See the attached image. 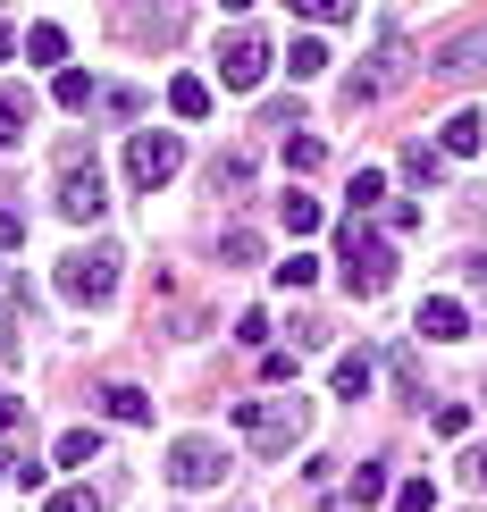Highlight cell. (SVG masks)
<instances>
[{
	"instance_id": "277c9868",
	"label": "cell",
	"mask_w": 487,
	"mask_h": 512,
	"mask_svg": "<svg viewBox=\"0 0 487 512\" xmlns=\"http://www.w3.org/2000/svg\"><path fill=\"white\" fill-rule=\"evenodd\" d=\"M101 210H110V185H101V160L84 152V143H68V152H59V219L93 227Z\"/></svg>"
},
{
	"instance_id": "d6986e66",
	"label": "cell",
	"mask_w": 487,
	"mask_h": 512,
	"mask_svg": "<svg viewBox=\"0 0 487 512\" xmlns=\"http://www.w3.org/2000/svg\"><path fill=\"white\" fill-rule=\"evenodd\" d=\"M168 110H177V118H202V110H210V84H202V76H177V84H168Z\"/></svg>"
},
{
	"instance_id": "4fadbf2b",
	"label": "cell",
	"mask_w": 487,
	"mask_h": 512,
	"mask_svg": "<svg viewBox=\"0 0 487 512\" xmlns=\"http://www.w3.org/2000/svg\"><path fill=\"white\" fill-rule=\"evenodd\" d=\"M286 68H294V84L328 76V42H320V34H294V42H286Z\"/></svg>"
},
{
	"instance_id": "8992f818",
	"label": "cell",
	"mask_w": 487,
	"mask_h": 512,
	"mask_svg": "<svg viewBox=\"0 0 487 512\" xmlns=\"http://www.w3.org/2000/svg\"><path fill=\"white\" fill-rule=\"evenodd\" d=\"M177 168H185V143H177V135H160V126H143V135L126 143V185H135V194H160Z\"/></svg>"
},
{
	"instance_id": "52a82bcc",
	"label": "cell",
	"mask_w": 487,
	"mask_h": 512,
	"mask_svg": "<svg viewBox=\"0 0 487 512\" xmlns=\"http://www.w3.org/2000/svg\"><path fill=\"white\" fill-rule=\"evenodd\" d=\"M160 471H168V487L202 496V487H219V479H227V454H219L210 437H177V445H168V462H160Z\"/></svg>"
},
{
	"instance_id": "83f0119b",
	"label": "cell",
	"mask_w": 487,
	"mask_h": 512,
	"mask_svg": "<svg viewBox=\"0 0 487 512\" xmlns=\"http://www.w3.org/2000/svg\"><path fill=\"white\" fill-rule=\"evenodd\" d=\"M210 185H219V194H244V185H252V160H244V152H227L219 168H210Z\"/></svg>"
},
{
	"instance_id": "6da1fadb",
	"label": "cell",
	"mask_w": 487,
	"mask_h": 512,
	"mask_svg": "<svg viewBox=\"0 0 487 512\" xmlns=\"http://www.w3.org/2000/svg\"><path fill=\"white\" fill-rule=\"evenodd\" d=\"M236 429L252 454H294L311 437V395H252V403H236Z\"/></svg>"
},
{
	"instance_id": "4dcf8cb0",
	"label": "cell",
	"mask_w": 487,
	"mask_h": 512,
	"mask_svg": "<svg viewBox=\"0 0 487 512\" xmlns=\"http://www.w3.org/2000/svg\"><path fill=\"white\" fill-rule=\"evenodd\" d=\"M42 512H101V496H93V487H59V496L42 504Z\"/></svg>"
},
{
	"instance_id": "e0dca14e",
	"label": "cell",
	"mask_w": 487,
	"mask_h": 512,
	"mask_svg": "<svg viewBox=\"0 0 487 512\" xmlns=\"http://www.w3.org/2000/svg\"><path fill=\"white\" fill-rule=\"evenodd\" d=\"M294 17H311V26H345V17H362V0H286Z\"/></svg>"
},
{
	"instance_id": "2e32d148",
	"label": "cell",
	"mask_w": 487,
	"mask_h": 512,
	"mask_svg": "<svg viewBox=\"0 0 487 512\" xmlns=\"http://www.w3.org/2000/svg\"><path fill=\"white\" fill-rule=\"evenodd\" d=\"M404 177L437 194V185H446V152H437V143H412V152H404Z\"/></svg>"
},
{
	"instance_id": "1f68e13d",
	"label": "cell",
	"mask_w": 487,
	"mask_h": 512,
	"mask_svg": "<svg viewBox=\"0 0 487 512\" xmlns=\"http://www.w3.org/2000/svg\"><path fill=\"white\" fill-rule=\"evenodd\" d=\"M17 244H26V210L0 202V252H17Z\"/></svg>"
},
{
	"instance_id": "e575fe53",
	"label": "cell",
	"mask_w": 487,
	"mask_h": 512,
	"mask_svg": "<svg viewBox=\"0 0 487 512\" xmlns=\"http://www.w3.org/2000/svg\"><path fill=\"white\" fill-rule=\"evenodd\" d=\"M0 353H17V319L9 311H0Z\"/></svg>"
},
{
	"instance_id": "d4e9b609",
	"label": "cell",
	"mask_w": 487,
	"mask_h": 512,
	"mask_svg": "<svg viewBox=\"0 0 487 512\" xmlns=\"http://www.w3.org/2000/svg\"><path fill=\"white\" fill-rule=\"evenodd\" d=\"M378 496H387V462H353V504H378Z\"/></svg>"
},
{
	"instance_id": "f35d334b",
	"label": "cell",
	"mask_w": 487,
	"mask_h": 512,
	"mask_svg": "<svg viewBox=\"0 0 487 512\" xmlns=\"http://www.w3.org/2000/svg\"><path fill=\"white\" fill-rule=\"evenodd\" d=\"M227 9H244V0H227Z\"/></svg>"
},
{
	"instance_id": "7402d4cb",
	"label": "cell",
	"mask_w": 487,
	"mask_h": 512,
	"mask_svg": "<svg viewBox=\"0 0 487 512\" xmlns=\"http://www.w3.org/2000/svg\"><path fill=\"white\" fill-rule=\"evenodd\" d=\"M26 59H34V68H59V59H68V34H59V26H34V34H26Z\"/></svg>"
},
{
	"instance_id": "3957f363",
	"label": "cell",
	"mask_w": 487,
	"mask_h": 512,
	"mask_svg": "<svg viewBox=\"0 0 487 512\" xmlns=\"http://www.w3.org/2000/svg\"><path fill=\"white\" fill-rule=\"evenodd\" d=\"M412 68H420L412 42L387 26V34H378V51H370V68H353V76H345V101H353V110H370V101H387L395 84H412Z\"/></svg>"
},
{
	"instance_id": "836d02e7",
	"label": "cell",
	"mask_w": 487,
	"mask_h": 512,
	"mask_svg": "<svg viewBox=\"0 0 487 512\" xmlns=\"http://www.w3.org/2000/svg\"><path fill=\"white\" fill-rule=\"evenodd\" d=\"M462 269H471V286L487 294V252H471V261H462Z\"/></svg>"
},
{
	"instance_id": "f1b7e54d",
	"label": "cell",
	"mask_w": 487,
	"mask_h": 512,
	"mask_svg": "<svg viewBox=\"0 0 487 512\" xmlns=\"http://www.w3.org/2000/svg\"><path fill=\"white\" fill-rule=\"evenodd\" d=\"M311 277H320V261H303V252H286V261H278V286H286V294H303Z\"/></svg>"
},
{
	"instance_id": "7a4b0ae2",
	"label": "cell",
	"mask_w": 487,
	"mask_h": 512,
	"mask_svg": "<svg viewBox=\"0 0 487 512\" xmlns=\"http://www.w3.org/2000/svg\"><path fill=\"white\" fill-rule=\"evenodd\" d=\"M336 261H345V286L362 294V303L395 286V244H387V236H370L362 219H345V227H336Z\"/></svg>"
},
{
	"instance_id": "ac0fdd59",
	"label": "cell",
	"mask_w": 487,
	"mask_h": 512,
	"mask_svg": "<svg viewBox=\"0 0 487 512\" xmlns=\"http://www.w3.org/2000/svg\"><path fill=\"white\" fill-rule=\"evenodd\" d=\"M51 462H68V471H84V462H101V437H93V429H68V437L51 445Z\"/></svg>"
},
{
	"instance_id": "f546056e",
	"label": "cell",
	"mask_w": 487,
	"mask_h": 512,
	"mask_svg": "<svg viewBox=\"0 0 487 512\" xmlns=\"http://www.w3.org/2000/svg\"><path fill=\"white\" fill-rule=\"evenodd\" d=\"M395 512H437V487L429 479H404V487H395Z\"/></svg>"
},
{
	"instance_id": "44dd1931",
	"label": "cell",
	"mask_w": 487,
	"mask_h": 512,
	"mask_svg": "<svg viewBox=\"0 0 487 512\" xmlns=\"http://www.w3.org/2000/svg\"><path fill=\"white\" fill-rule=\"evenodd\" d=\"M278 219L294 227V236H320V202L311 194H278Z\"/></svg>"
},
{
	"instance_id": "8fae6325",
	"label": "cell",
	"mask_w": 487,
	"mask_h": 512,
	"mask_svg": "<svg viewBox=\"0 0 487 512\" xmlns=\"http://www.w3.org/2000/svg\"><path fill=\"white\" fill-rule=\"evenodd\" d=\"M479 143H487V118L479 110H454L446 126H437V152H446V160H471Z\"/></svg>"
},
{
	"instance_id": "ba28073f",
	"label": "cell",
	"mask_w": 487,
	"mask_h": 512,
	"mask_svg": "<svg viewBox=\"0 0 487 512\" xmlns=\"http://www.w3.org/2000/svg\"><path fill=\"white\" fill-rule=\"evenodd\" d=\"M261 76H269V42L252 34V26H236V34L219 42V84H227V93H252Z\"/></svg>"
},
{
	"instance_id": "4316f807",
	"label": "cell",
	"mask_w": 487,
	"mask_h": 512,
	"mask_svg": "<svg viewBox=\"0 0 487 512\" xmlns=\"http://www.w3.org/2000/svg\"><path fill=\"white\" fill-rule=\"evenodd\" d=\"M26 118H34V101H26V93H0V143L26 135Z\"/></svg>"
},
{
	"instance_id": "cb8c5ba5",
	"label": "cell",
	"mask_w": 487,
	"mask_h": 512,
	"mask_svg": "<svg viewBox=\"0 0 487 512\" xmlns=\"http://www.w3.org/2000/svg\"><path fill=\"white\" fill-rule=\"evenodd\" d=\"M51 93H59V110H93V76H84V68H59Z\"/></svg>"
},
{
	"instance_id": "7c38bea8",
	"label": "cell",
	"mask_w": 487,
	"mask_h": 512,
	"mask_svg": "<svg viewBox=\"0 0 487 512\" xmlns=\"http://www.w3.org/2000/svg\"><path fill=\"white\" fill-rule=\"evenodd\" d=\"M387 378L404 387V403H429V370H420V353H412V345H395V353H387Z\"/></svg>"
},
{
	"instance_id": "d6a6232c",
	"label": "cell",
	"mask_w": 487,
	"mask_h": 512,
	"mask_svg": "<svg viewBox=\"0 0 487 512\" xmlns=\"http://www.w3.org/2000/svg\"><path fill=\"white\" fill-rule=\"evenodd\" d=\"M17 420H26V395H0V437H9Z\"/></svg>"
},
{
	"instance_id": "9a60e30c",
	"label": "cell",
	"mask_w": 487,
	"mask_h": 512,
	"mask_svg": "<svg viewBox=\"0 0 487 512\" xmlns=\"http://www.w3.org/2000/svg\"><path fill=\"white\" fill-rule=\"evenodd\" d=\"M101 412L126 420V429H143V420H152V395H143V387H101Z\"/></svg>"
},
{
	"instance_id": "30bf717a",
	"label": "cell",
	"mask_w": 487,
	"mask_h": 512,
	"mask_svg": "<svg viewBox=\"0 0 487 512\" xmlns=\"http://www.w3.org/2000/svg\"><path fill=\"white\" fill-rule=\"evenodd\" d=\"M429 68H437V76H479V68H487V26H471V34H454L446 51L429 59Z\"/></svg>"
},
{
	"instance_id": "8d00e7d4",
	"label": "cell",
	"mask_w": 487,
	"mask_h": 512,
	"mask_svg": "<svg viewBox=\"0 0 487 512\" xmlns=\"http://www.w3.org/2000/svg\"><path fill=\"white\" fill-rule=\"evenodd\" d=\"M9 51H17V34H9V26H0V59H9Z\"/></svg>"
},
{
	"instance_id": "484cf974",
	"label": "cell",
	"mask_w": 487,
	"mask_h": 512,
	"mask_svg": "<svg viewBox=\"0 0 487 512\" xmlns=\"http://www.w3.org/2000/svg\"><path fill=\"white\" fill-rule=\"evenodd\" d=\"M219 261H227V269H252V261H261V236H252V227H227Z\"/></svg>"
},
{
	"instance_id": "5bb4252c",
	"label": "cell",
	"mask_w": 487,
	"mask_h": 512,
	"mask_svg": "<svg viewBox=\"0 0 487 512\" xmlns=\"http://www.w3.org/2000/svg\"><path fill=\"white\" fill-rule=\"evenodd\" d=\"M370 378H378V361H370V353H336V395H345V403H362V395H370Z\"/></svg>"
},
{
	"instance_id": "ffe728a7",
	"label": "cell",
	"mask_w": 487,
	"mask_h": 512,
	"mask_svg": "<svg viewBox=\"0 0 487 512\" xmlns=\"http://www.w3.org/2000/svg\"><path fill=\"white\" fill-rule=\"evenodd\" d=\"M345 202H353V219H362V210H378V202H387V177H378V168H353Z\"/></svg>"
},
{
	"instance_id": "d590c367",
	"label": "cell",
	"mask_w": 487,
	"mask_h": 512,
	"mask_svg": "<svg viewBox=\"0 0 487 512\" xmlns=\"http://www.w3.org/2000/svg\"><path fill=\"white\" fill-rule=\"evenodd\" d=\"M471 479H479V487H487V445H479V454H471Z\"/></svg>"
},
{
	"instance_id": "9c48e42d",
	"label": "cell",
	"mask_w": 487,
	"mask_h": 512,
	"mask_svg": "<svg viewBox=\"0 0 487 512\" xmlns=\"http://www.w3.org/2000/svg\"><path fill=\"white\" fill-rule=\"evenodd\" d=\"M420 336H429V345H462V336H471V311L462 303H446V294H437V303H420V319H412Z\"/></svg>"
},
{
	"instance_id": "74e56055",
	"label": "cell",
	"mask_w": 487,
	"mask_h": 512,
	"mask_svg": "<svg viewBox=\"0 0 487 512\" xmlns=\"http://www.w3.org/2000/svg\"><path fill=\"white\" fill-rule=\"evenodd\" d=\"M9 462H17V454H0V479H9Z\"/></svg>"
},
{
	"instance_id": "603a6c76",
	"label": "cell",
	"mask_w": 487,
	"mask_h": 512,
	"mask_svg": "<svg viewBox=\"0 0 487 512\" xmlns=\"http://www.w3.org/2000/svg\"><path fill=\"white\" fill-rule=\"evenodd\" d=\"M286 168H294V177H311V168H328V143H320V135H286Z\"/></svg>"
},
{
	"instance_id": "5b68a950",
	"label": "cell",
	"mask_w": 487,
	"mask_h": 512,
	"mask_svg": "<svg viewBox=\"0 0 487 512\" xmlns=\"http://www.w3.org/2000/svg\"><path fill=\"white\" fill-rule=\"evenodd\" d=\"M59 294H68V303H110L118 294V244L68 252V261H59Z\"/></svg>"
}]
</instances>
